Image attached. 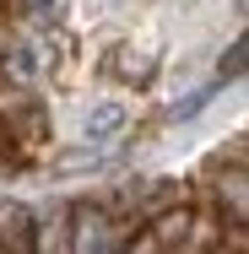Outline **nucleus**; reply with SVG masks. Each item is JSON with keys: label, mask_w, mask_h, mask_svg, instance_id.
Masks as SVG:
<instances>
[{"label": "nucleus", "mask_w": 249, "mask_h": 254, "mask_svg": "<svg viewBox=\"0 0 249 254\" xmlns=\"http://www.w3.org/2000/svg\"><path fill=\"white\" fill-rule=\"evenodd\" d=\"M125 233L114 227V216L98 205H76L71 211V254H119Z\"/></svg>", "instance_id": "f257e3e1"}, {"label": "nucleus", "mask_w": 249, "mask_h": 254, "mask_svg": "<svg viewBox=\"0 0 249 254\" xmlns=\"http://www.w3.org/2000/svg\"><path fill=\"white\" fill-rule=\"evenodd\" d=\"M33 22H65V11H71V0H16Z\"/></svg>", "instance_id": "20e7f679"}, {"label": "nucleus", "mask_w": 249, "mask_h": 254, "mask_svg": "<svg viewBox=\"0 0 249 254\" xmlns=\"http://www.w3.org/2000/svg\"><path fill=\"white\" fill-rule=\"evenodd\" d=\"M125 130V108L119 103H98L92 114H87V125H82V135L92 141V146H103V141H114Z\"/></svg>", "instance_id": "7ed1b4c3"}, {"label": "nucleus", "mask_w": 249, "mask_h": 254, "mask_svg": "<svg viewBox=\"0 0 249 254\" xmlns=\"http://www.w3.org/2000/svg\"><path fill=\"white\" fill-rule=\"evenodd\" d=\"M217 92H222V81H211V87H200V92H190V98L179 103V108H173V119H195L200 108H206V103L217 98Z\"/></svg>", "instance_id": "39448f33"}, {"label": "nucleus", "mask_w": 249, "mask_h": 254, "mask_svg": "<svg viewBox=\"0 0 249 254\" xmlns=\"http://www.w3.org/2000/svg\"><path fill=\"white\" fill-rule=\"evenodd\" d=\"M33 254H71V205H49V216H33Z\"/></svg>", "instance_id": "f03ea898"}]
</instances>
